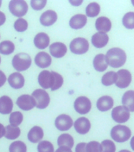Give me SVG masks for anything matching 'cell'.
Listing matches in <instances>:
<instances>
[{"instance_id":"ab89813d","label":"cell","mask_w":134,"mask_h":152,"mask_svg":"<svg viewBox=\"0 0 134 152\" xmlns=\"http://www.w3.org/2000/svg\"><path fill=\"white\" fill-rule=\"evenodd\" d=\"M86 145L87 143L85 142H80L77 145L75 149V152H87L86 151Z\"/></svg>"},{"instance_id":"2e32d148","label":"cell","mask_w":134,"mask_h":152,"mask_svg":"<svg viewBox=\"0 0 134 152\" xmlns=\"http://www.w3.org/2000/svg\"><path fill=\"white\" fill-rule=\"evenodd\" d=\"M51 57L45 52H39L35 57V64L40 68H47L51 64Z\"/></svg>"},{"instance_id":"ffe728a7","label":"cell","mask_w":134,"mask_h":152,"mask_svg":"<svg viewBox=\"0 0 134 152\" xmlns=\"http://www.w3.org/2000/svg\"><path fill=\"white\" fill-rule=\"evenodd\" d=\"M87 23V17L85 14H76L70 20V26L73 29L82 28Z\"/></svg>"},{"instance_id":"f907efd6","label":"cell","mask_w":134,"mask_h":152,"mask_svg":"<svg viewBox=\"0 0 134 152\" xmlns=\"http://www.w3.org/2000/svg\"><path fill=\"white\" fill-rule=\"evenodd\" d=\"M0 63H1V57H0Z\"/></svg>"},{"instance_id":"4fadbf2b","label":"cell","mask_w":134,"mask_h":152,"mask_svg":"<svg viewBox=\"0 0 134 152\" xmlns=\"http://www.w3.org/2000/svg\"><path fill=\"white\" fill-rule=\"evenodd\" d=\"M58 19L57 13L54 10H47L43 12L40 18V21L43 26H51L56 22Z\"/></svg>"},{"instance_id":"f1b7e54d","label":"cell","mask_w":134,"mask_h":152,"mask_svg":"<svg viewBox=\"0 0 134 152\" xmlns=\"http://www.w3.org/2000/svg\"><path fill=\"white\" fill-rule=\"evenodd\" d=\"M15 49L14 44L10 40H4L0 43V53L2 55H9Z\"/></svg>"},{"instance_id":"9a60e30c","label":"cell","mask_w":134,"mask_h":152,"mask_svg":"<svg viewBox=\"0 0 134 152\" xmlns=\"http://www.w3.org/2000/svg\"><path fill=\"white\" fill-rule=\"evenodd\" d=\"M50 53L53 57L55 58H62L67 52V48L66 45L61 42H55L51 45L49 48Z\"/></svg>"},{"instance_id":"ee69618b","label":"cell","mask_w":134,"mask_h":152,"mask_svg":"<svg viewBox=\"0 0 134 152\" xmlns=\"http://www.w3.org/2000/svg\"><path fill=\"white\" fill-rule=\"evenodd\" d=\"M5 133H6V128L2 124H0V139L4 136Z\"/></svg>"},{"instance_id":"d590c367","label":"cell","mask_w":134,"mask_h":152,"mask_svg":"<svg viewBox=\"0 0 134 152\" xmlns=\"http://www.w3.org/2000/svg\"><path fill=\"white\" fill-rule=\"evenodd\" d=\"M102 147V152H115L116 147L113 141L105 140L100 143Z\"/></svg>"},{"instance_id":"1f68e13d","label":"cell","mask_w":134,"mask_h":152,"mask_svg":"<svg viewBox=\"0 0 134 152\" xmlns=\"http://www.w3.org/2000/svg\"><path fill=\"white\" fill-rule=\"evenodd\" d=\"M122 24L125 28L129 29L134 28V12H129L124 15L122 18Z\"/></svg>"},{"instance_id":"83f0119b","label":"cell","mask_w":134,"mask_h":152,"mask_svg":"<svg viewBox=\"0 0 134 152\" xmlns=\"http://www.w3.org/2000/svg\"><path fill=\"white\" fill-rule=\"evenodd\" d=\"M5 128H6V133H5L4 136L7 140H16L21 135V130L17 126H13L9 124V125H7Z\"/></svg>"},{"instance_id":"52a82bcc","label":"cell","mask_w":134,"mask_h":152,"mask_svg":"<svg viewBox=\"0 0 134 152\" xmlns=\"http://www.w3.org/2000/svg\"><path fill=\"white\" fill-rule=\"evenodd\" d=\"M31 96L35 100V106L38 109H43L48 106L50 103V97L49 94L44 90L38 89L34 90Z\"/></svg>"},{"instance_id":"277c9868","label":"cell","mask_w":134,"mask_h":152,"mask_svg":"<svg viewBox=\"0 0 134 152\" xmlns=\"http://www.w3.org/2000/svg\"><path fill=\"white\" fill-rule=\"evenodd\" d=\"M131 131L127 126L116 125L111 132V136L112 140L118 142H123L130 140L131 136Z\"/></svg>"},{"instance_id":"d6a6232c","label":"cell","mask_w":134,"mask_h":152,"mask_svg":"<svg viewBox=\"0 0 134 152\" xmlns=\"http://www.w3.org/2000/svg\"><path fill=\"white\" fill-rule=\"evenodd\" d=\"M9 152H27V147L22 141H14L9 147Z\"/></svg>"},{"instance_id":"b9f144b4","label":"cell","mask_w":134,"mask_h":152,"mask_svg":"<svg viewBox=\"0 0 134 152\" xmlns=\"http://www.w3.org/2000/svg\"><path fill=\"white\" fill-rule=\"evenodd\" d=\"M55 152H73V151H71V149L68 148V147H59V148L55 151Z\"/></svg>"},{"instance_id":"7dc6e473","label":"cell","mask_w":134,"mask_h":152,"mask_svg":"<svg viewBox=\"0 0 134 152\" xmlns=\"http://www.w3.org/2000/svg\"><path fill=\"white\" fill-rule=\"evenodd\" d=\"M119 152H131V151H128V150H122V151H120Z\"/></svg>"},{"instance_id":"5b68a950","label":"cell","mask_w":134,"mask_h":152,"mask_svg":"<svg viewBox=\"0 0 134 152\" xmlns=\"http://www.w3.org/2000/svg\"><path fill=\"white\" fill-rule=\"evenodd\" d=\"M28 4L24 0H12L9 3V10L14 16L21 17L25 15L28 11Z\"/></svg>"},{"instance_id":"ac0fdd59","label":"cell","mask_w":134,"mask_h":152,"mask_svg":"<svg viewBox=\"0 0 134 152\" xmlns=\"http://www.w3.org/2000/svg\"><path fill=\"white\" fill-rule=\"evenodd\" d=\"M109 41V37L106 33H95L92 37V43L94 45V47L97 48H102L105 47Z\"/></svg>"},{"instance_id":"603a6c76","label":"cell","mask_w":134,"mask_h":152,"mask_svg":"<svg viewBox=\"0 0 134 152\" xmlns=\"http://www.w3.org/2000/svg\"><path fill=\"white\" fill-rule=\"evenodd\" d=\"M96 28L100 33H106L111 28V20L106 17H100L96 21Z\"/></svg>"},{"instance_id":"8992f818","label":"cell","mask_w":134,"mask_h":152,"mask_svg":"<svg viewBox=\"0 0 134 152\" xmlns=\"http://www.w3.org/2000/svg\"><path fill=\"white\" fill-rule=\"evenodd\" d=\"M70 51L74 54L82 55L88 51L89 44L85 38L78 37L73 39L70 45Z\"/></svg>"},{"instance_id":"8fae6325","label":"cell","mask_w":134,"mask_h":152,"mask_svg":"<svg viewBox=\"0 0 134 152\" xmlns=\"http://www.w3.org/2000/svg\"><path fill=\"white\" fill-rule=\"evenodd\" d=\"M55 127L59 131H67L73 126V120L66 114H61L55 119Z\"/></svg>"},{"instance_id":"44dd1931","label":"cell","mask_w":134,"mask_h":152,"mask_svg":"<svg viewBox=\"0 0 134 152\" xmlns=\"http://www.w3.org/2000/svg\"><path fill=\"white\" fill-rule=\"evenodd\" d=\"M50 44V38L47 33H39L34 38V45L39 49H45Z\"/></svg>"},{"instance_id":"681fc988","label":"cell","mask_w":134,"mask_h":152,"mask_svg":"<svg viewBox=\"0 0 134 152\" xmlns=\"http://www.w3.org/2000/svg\"><path fill=\"white\" fill-rule=\"evenodd\" d=\"M132 4L134 6V0H132Z\"/></svg>"},{"instance_id":"e0dca14e","label":"cell","mask_w":134,"mask_h":152,"mask_svg":"<svg viewBox=\"0 0 134 152\" xmlns=\"http://www.w3.org/2000/svg\"><path fill=\"white\" fill-rule=\"evenodd\" d=\"M8 83L9 86L14 89H21L25 85V78L24 76L19 72L11 74L8 78Z\"/></svg>"},{"instance_id":"484cf974","label":"cell","mask_w":134,"mask_h":152,"mask_svg":"<svg viewBox=\"0 0 134 152\" xmlns=\"http://www.w3.org/2000/svg\"><path fill=\"white\" fill-rule=\"evenodd\" d=\"M93 66L94 68L97 71L102 72L106 70L108 64L106 61V58H105V55L104 54H98L95 56L93 59Z\"/></svg>"},{"instance_id":"6da1fadb","label":"cell","mask_w":134,"mask_h":152,"mask_svg":"<svg viewBox=\"0 0 134 152\" xmlns=\"http://www.w3.org/2000/svg\"><path fill=\"white\" fill-rule=\"evenodd\" d=\"M38 83L43 89H51L52 91L59 90L63 84V78L57 72L43 71L39 74Z\"/></svg>"},{"instance_id":"f35d334b","label":"cell","mask_w":134,"mask_h":152,"mask_svg":"<svg viewBox=\"0 0 134 152\" xmlns=\"http://www.w3.org/2000/svg\"><path fill=\"white\" fill-rule=\"evenodd\" d=\"M31 7L35 10H40L47 4V0H32Z\"/></svg>"},{"instance_id":"f6af8a7d","label":"cell","mask_w":134,"mask_h":152,"mask_svg":"<svg viewBox=\"0 0 134 152\" xmlns=\"http://www.w3.org/2000/svg\"><path fill=\"white\" fill-rule=\"evenodd\" d=\"M82 2V1H78H78H72V0H70V3L73 5V6H75V7H78V6L81 4Z\"/></svg>"},{"instance_id":"ba28073f","label":"cell","mask_w":134,"mask_h":152,"mask_svg":"<svg viewBox=\"0 0 134 152\" xmlns=\"http://www.w3.org/2000/svg\"><path fill=\"white\" fill-rule=\"evenodd\" d=\"M111 116L115 122L122 124L129 121L130 113L127 108L123 105H120L114 108L111 112Z\"/></svg>"},{"instance_id":"f546056e","label":"cell","mask_w":134,"mask_h":152,"mask_svg":"<svg viewBox=\"0 0 134 152\" xmlns=\"http://www.w3.org/2000/svg\"><path fill=\"white\" fill-rule=\"evenodd\" d=\"M117 81V73L114 71H108L102 77V83L106 86L114 84Z\"/></svg>"},{"instance_id":"d6986e66","label":"cell","mask_w":134,"mask_h":152,"mask_svg":"<svg viewBox=\"0 0 134 152\" xmlns=\"http://www.w3.org/2000/svg\"><path fill=\"white\" fill-rule=\"evenodd\" d=\"M114 100L110 96H103L97 101V109L101 112L108 111L113 107Z\"/></svg>"},{"instance_id":"7a4b0ae2","label":"cell","mask_w":134,"mask_h":152,"mask_svg":"<svg viewBox=\"0 0 134 152\" xmlns=\"http://www.w3.org/2000/svg\"><path fill=\"white\" fill-rule=\"evenodd\" d=\"M105 58L108 65L114 68H118L125 64L126 61V54L125 51L119 48H113L106 52Z\"/></svg>"},{"instance_id":"7402d4cb","label":"cell","mask_w":134,"mask_h":152,"mask_svg":"<svg viewBox=\"0 0 134 152\" xmlns=\"http://www.w3.org/2000/svg\"><path fill=\"white\" fill-rule=\"evenodd\" d=\"M43 137V131L39 126H34L28 133V140L33 143L39 142Z\"/></svg>"},{"instance_id":"9c48e42d","label":"cell","mask_w":134,"mask_h":152,"mask_svg":"<svg viewBox=\"0 0 134 152\" xmlns=\"http://www.w3.org/2000/svg\"><path fill=\"white\" fill-rule=\"evenodd\" d=\"M92 108V103L87 97L80 96L74 102V109L79 114H87Z\"/></svg>"},{"instance_id":"8d00e7d4","label":"cell","mask_w":134,"mask_h":152,"mask_svg":"<svg viewBox=\"0 0 134 152\" xmlns=\"http://www.w3.org/2000/svg\"><path fill=\"white\" fill-rule=\"evenodd\" d=\"M14 29L17 32H25L28 28V22L24 18H18L14 24Z\"/></svg>"},{"instance_id":"cb8c5ba5","label":"cell","mask_w":134,"mask_h":152,"mask_svg":"<svg viewBox=\"0 0 134 152\" xmlns=\"http://www.w3.org/2000/svg\"><path fill=\"white\" fill-rule=\"evenodd\" d=\"M13 101L8 96H2L0 97V113L9 114L13 109Z\"/></svg>"},{"instance_id":"3957f363","label":"cell","mask_w":134,"mask_h":152,"mask_svg":"<svg viewBox=\"0 0 134 152\" xmlns=\"http://www.w3.org/2000/svg\"><path fill=\"white\" fill-rule=\"evenodd\" d=\"M32 64V59L29 55L21 52L15 55L12 59V65L17 71H24L28 70Z\"/></svg>"},{"instance_id":"bcb514c9","label":"cell","mask_w":134,"mask_h":152,"mask_svg":"<svg viewBox=\"0 0 134 152\" xmlns=\"http://www.w3.org/2000/svg\"><path fill=\"white\" fill-rule=\"evenodd\" d=\"M130 146L132 147L133 151H134V136L130 140Z\"/></svg>"},{"instance_id":"e575fe53","label":"cell","mask_w":134,"mask_h":152,"mask_svg":"<svg viewBox=\"0 0 134 152\" xmlns=\"http://www.w3.org/2000/svg\"><path fill=\"white\" fill-rule=\"evenodd\" d=\"M22 121H23V115L20 112H14L9 116V121L10 125L18 126L19 124H21Z\"/></svg>"},{"instance_id":"5bb4252c","label":"cell","mask_w":134,"mask_h":152,"mask_svg":"<svg viewBox=\"0 0 134 152\" xmlns=\"http://www.w3.org/2000/svg\"><path fill=\"white\" fill-rule=\"evenodd\" d=\"M74 128L77 132L80 135H85L89 132L91 128V123L86 117H80L75 121Z\"/></svg>"},{"instance_id":"30bf717a","label":"cell","mask_w":134,"mask_h":152,"mask_svg":"<svg viewBox=\"0 0 134 152\" xmlns=\"http://www.w3.org/2000/svg\"><path fill=\"white\" fill-rule=\"evenodd\" d=\"M132 81V75L131 73L128 70H119L117 72V81L115 85L118 88L123 89V88L128 87L130 85Z\"/></svg>"},{"instance_id":"60d3db41","label":"cell","mask_w":134,"mask_h":152,"mask_svg":"<svg viewBox=\"0 0 134 152\" xmlns=\"http://www.w3.org/2000/svg\"><path fill=\"white\" fill-rule=\"evenodd\" d=\"M6 82H7V77L5 74L0 70V87L4 85Z\"/></svg>"},{"instance_id":"4dcf8cb0","label":"cell","mask_w":134,"mask_h":152,"mask_svg":"<svg viewBox=\"0 0 134 152\" xmlns=\"http://www.w3.org/2000/svg\"><path fill=\"white\" fill-rule=\"evenodd\" d=\"M100 12V7L97 2H91L86 7V15L89 18L96 17Z\"/></svg>"},{"instance_id":"836d02e7","label":"cell","mask_w":134,"mask_h":152,"mask_svg":"<svg viewBox=\"0 0 134 152\" xmlns=\"http://www.w3.org/2000/svg\"><path fill=\"white\" fill-rule=\"evenodd\" d=\"M38 152H54V146L49 141H41L37 146Z\"/></svg>"},{"instance_id":"7c38bea8","label":"cell","mask_w":134,"mask_h":152,"mask_svg":"<svg viewBox=\"0 0 134 152\" xmlns=\"http://www.w3.org/2000/svg\"><path fill=\"white\" fill-rule=\"evenodd\" d=\"M17 104L22 110L28 111L35 106V102L34 98L31 95L23 94L17 98Z\"/></svg>"},{"instance_id":"4316f807","label":"cell","mask_w":134,"mask_h":152,"mask_svg":"<svg viewBox=\"0 0 134 152\" xmlns=\"http://www.w3.org/2000/svg\"><path fill=\"white\" fill-rule=\"evenodd\" d=\"M57 142L59 147H68L70 149H71L74 145V140H73V136L69 134H66V133L59 135Z\"/></svg>"},{"instance_id":"d4e9b609","label":"cell","mask_w":134,"mask_h":152,"mask_svg":"<svg viewBox=\"0 0 134 152\" xmlns=\"http://www.w3.org/2000/svg\"><path fill=\"white\" fill-rule=\"evenodd\" d=\"M123 106L130 112H134V90H128L122 96Z\"/></svg>"},{"instance_id":"74e56055","label":"cell","mask_w":134,"mask_h":152,"mask_svg":"<svg viewBox=\"0 0 134 152\" xmlns=\"http://www.w3.org/2000/svg\"><path fill=\"white\" fill-rule=\"evenodd\" d=\"M87 152H102L101 144L97 141H91L86 145Z\"/></svg>"},{"instance_id":"c3c4849f","label":"cell","mask_w":134,"mask_h":152,"mask_svg":"<svg viewBox=\"0 0 134 152\" xmlns=\"http://www.w3.org/2000/svg\"><path fill=\"white\" fill-rule=\"evenodd\" d=\"M1 5H2V0H0V7H1Z\"/></svg>"},{"instance_id":"7bdbcfd3","label":"cell","mask_w":134,"mask_h":152,"mask_svg":"<svg viewBox=\"0 0 134 152\" xmlns=\"http://www.w3.org/2000/svg\"><path fill=\"white\" fill-rule=\"evenodd\" d=\"M5 21H6V15L4 13L0 11V26H2L5 23Z\"/></svg>"}]
</instances>
